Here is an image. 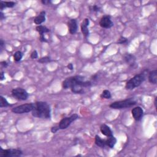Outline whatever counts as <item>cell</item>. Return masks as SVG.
<instances>
[{
    "label": "cell",
    "mask_w": 157,
    "mask_h": 157,
    "mask_svg": "<svg viewBox=\"0 0 157 157\" xmlns=\"http://www.w3.org/2000/svg\"><path fill=\"white\" fill-rule=\"evenodd\" d=\"M1 151H0V156L1 157H17L20 156L23 152L22 150L19 149H3L0 147Z\"/></svg>",
    "instance_id": "obj_6"
},
{
    "label": "cell",
    "mask_w": 157,
    "mask_h": 157,
    "mask_svg": "<svg viewBox=\"0 0 157 157\" xmlns=\"http://www.w3.org/2000/svg\"><path fill=\"white\" fill-rule=\"evenodd\" d=\"M79 115L77 114H73L71 115L70 117L63 118L62 120L60 121L59 123V128L61 130H64L67 129L68 126L73 122L74 121L79 119Z\"/></svg>",
    "instance_id": "obj_7"
},
{
    "label": "cell",
    "mask_w": 157,
    "mask_h": 157,
    "mask_svg": "<svg viewBox=\"0 0 157 157\" xmlns=\"http://www.w3.org/2000/svg\"><path fill=\"white\" fill-rule=\"evenodd\" d=\"M124 60L125 62L131 67H133L136 64V57L130 53H126L124 56Z\"/></svg>",
    "instance_id": "obj_14"
},
{
    "label": "cell",
    "mask_w": 157,
    "mask_h": 157,
    "mask_svg": "<svg viewBox=\"0 0 157 157\" xmlns=\"http://www.w3.org/2000/svg\"><path fill=\"white\" fill-rule=\"evenodd\" d=\"M0 79H1V80H3L5 79L4 74V72L3 71L1 73V77H0Z\"/></svg>",
    "instance_id": "obj_33"
},
{
    "label": "cell",
    "mask_w": 157,
    "mask_h": 157,
    "mask_svg": "<svg viewBox=\"0 0 157 157\" xmlns=\"http://www.w3.org/2000/svg\"><path fill=\"white\" fill-rule=\"evenodd\" d=\"M92 10L94 12H98L99 10V8L98 7L97 5H94L93 6H92Z\"/></svg>",
    "instance_id": "obj_28"
},
{
    "label": "cell",
    "mask_w": 157,
    "mask_h": 157,
    "mask_svg": "<svg viewBox=\"0 0 157 157\" xmlns=\"http://www.w3.org/2000/svg\"><path fill=\"white\" fill-rule=\"evenodd\" d=\"M95 144L97 146L100 147H104L106 146L105 140L101 139L98 135L95 136Z\"/></svg>",
    "instance_id": "obj_20"
},
{
    "label": "cell",
    "mask_w": 157,
    "mask_h": 157,
    "mask_svg": "<svg viewBox=\"0 0 157 157\" xmlns=\"http://www.w3.org/2000/svg\"><path fill=\"white\" fill-rule=\"evenodd\" d=\"M131 113H132V115L135 120L139 121L144 115V110L143 108L138 106V107H136L132 109Z\"/></svg>",
    "instance_id": "obj_11"
},
{
    "label": "cell",
    "mask_w": 157,
    "mask_h": 157,
    "mask_svg": "<svg viewBox=\"0 0 157 157\" xmlns=\"http://www.w3.org/2000/svg\"><path fill=\"white\" fill-rule=\"evenodd\" d=\"M4 18H5V16H4V14L3 13L2 11H1V12H0V19H1V20H3Z\"/></svg>",
    "instance_id": "obj_32"
},
{
    "label": "cell",
    "mask_w": 157,
    "mask_h": 157,
    "mask_svg": "<svg viewBox=\"0 0 157 157\" xmlns=\"http://www.w3.org/2000/svg\"><path fill=\"white\" fill-rule=\"evenodd\" d=\"M12 95L15 98L20 101L27 100L29 97L27 91L22 88H17L12 90Z\"/></svg>",
    "instance_id": "obj_8"
},
{
    "label": "cell",
    "mask_w": 157,
    "mask_h": 157,
    "mask_svg": "<svg viewBox=\"0 0 157 157\" xmlns=\"http://www.w3.org/2000/svg\"><path fill=\"white\" fill-rule=\"evenodd\" d=\"M154 103H155V108H156V98H155V102H154Z\"/></svg>",
    "instance_id": "obj_35"
},
{
    "label": "cell",
    "mask_w": 157,
    "mask_h": 157,
    "mask_svg": "<svg viewBox=\"0 0 157 157\" xmlns=\"http://www.w3.org/2000/svg\"><path fill=\"white\" fill-rule=\"evenodd\" d=\"M45 21V12L42 11L34 19V22L36 25H40Z\"/></svg>",
    "instance_id": "obj_16"
},
{
    "label": "cell",
    "mask_w": 157,
    "mask_h": 157,
    "mask_svg": "<svg viewBox=\"0 0 157 157\" xmlns=\"http://www.w3.org/2000/svg\"><path fill=\"white\" fill-rule=\"evenodd\" d=\"M1 65L3 66V67H4L5 68L8 67V63L6 62H2L1 63Z\"/></svg>",
    "instance_id": "obj_29"
},
{
    "label": "cell",
    "mask_w": 157,
    "mask_h": 157,
    "mask_svg": "<svg viewBox=\"0 0 157 157\" xmlns=\"http://www.w3.org/2000/svg\"><path fill=\"white\" fill-rule=\"evenodd\" d=\"M16 6V3L13 1H0V9L3 10L6 8H13Z\"/></svg>",
    "instance_id": "obj_19"
},
{
    "label": "cell",
    "mask_w": 157,
    "mask_h": 157,
    "mask_svg": "<svg viewBox=\"0 0 157 157\" xmlns=\"http://www.w3.org/2000/svg\"><path fill=\"white\" fill-rule=\"evenodd\" d=\"M41 2L44 4H48L51 3V1H46V0H44H44H43V1Z\"/></svg>",
    "instance_id": "obj_34"
},
{
    "label": "cell",
    "mask_w": 157,
    "mask_h": 157,
    "mask_svg": "<svg viewBox=\"0 0 157 157\" xmlns=\"http://www.w3.org/2000/svg\"><path fill=\"white\" fill-rule=\"evenodd\" d=\"M38 57V52L36 50H34V51H33L32 54H31V58H33V59H35V58H37Z\"/></svg>",
    "instance_id": "obj_26"
},
{
    "label": "cell",
    "mask_w": 157,
    "mask_h": 157,
    "mask_svg": "<svg viewBox=\"0 0 157 157\" xmlns=\"http://www.w3.org/2000/svg\"><path fill=\"white\" fill-rule=\"evenodd\" d=\"M4 45V43L3 41V40L1 39V40H0V46H1V50H3Z\"/></svg>",
    "instance_id": "obj_30"
},
{
    "label": "cell",
    "mask_w": 157,
    "mask_h": 157,
    "mask_svg": "<svg viewBox=\"0 0 157 157\" xmlns=\"http://www.w3.org/2000/svg\"><path fill=\"white\" fill-rule=\"evenodd\" d=\"M128 42V40L127 38L121 36L118 40L117 43L120 44H127Z\"/></svg>",
    "instance_id": "obj_25"
},
{
    "label": "cell",
    "mask_w": 157,
    "mask_h": 157,
    "mask_svg": "<svg viewBox=\"0 0 157 157\" xmlns=\"http://www.w3.org/2000/svg\"><path fill=\"white\" fill-rule=\"evenodd\" d=\"M106 142V145L108 146L109 147L112 149L114 148V145L117 143V139H116L114 136H111L108 137V139L105 140Z\"/></svg>",
    "instance_id": "obj_17"
},
{
    "label": "cell",
    "mask_w": 157,
    "mask_h": 157,
    "mask_svg": "<svg viewBox=\"0 0 157 157\" xmlns=\"http://www.w3.org/2000/svg\"><path fill=\"white\" fill-rule=\"evenodd\" d=\"M145 80V73H143L139 74H136L133 78L130 79L126 82L125 88L126 90H133L136 87H138Z\"/></svg>",
    "instance_id": "obj_2"
},
{
    "label": "cell",
    "mask_w": 157,
    "mask_h": 157,
    "mask_svg": "<svg viewBox=\"0 0 157 157\" xmlns=\"http://www.w3.org/2000/svg\"><path fill=\"white\" fill-rule=\"evenodd\" d=\"M85 80L84 77L81 76V75H75V76H72L66 79L63 82V88L64 89L71 88L73 86L76 85L77 84L82 82Z\"/></svg>",
    "instance_id": "obj_3"
},
{
    "label": "cell",
    "mask_w": 157,
    "mask_h": 157,
    "mask_svg": "<svg viewBox=\"0 0 157 157\" xmlns=\"http://www.w3.org/2000/svg\"><path fill=\"white\" fill-rule=\"evenodd\" d=\"M149 81L152 84H156L157 83V70H154L150 71L149 74Z\"/></svg>",
    "instance_id": "obj_18"
},
{
    "label": "cell",
    "mask_w": 157,
    "mask_h": 157,
    "mask_svg": "<svg viewBox=\"0 0 157 157\" xmlns=\"http://www.w3.org/2000/svg\"><path fill=\"white\" fill-rule=\"evenodd\" d=\"M50 61H51V60H50V58L49 57H45L40 58L38 60V62L40 63H46L50 62Z\"/></svg>",
    "instance_id": "obj_24"
},
{
    "label": "cell",
    "mask_w": 157,
    "mask_h": 157,
    "mask_svg": "<svg viewBox=\"0 0 157 157\" xmlns=\"http://www.w3.org/2000/svg\"><path fill=\"white\" fill-rule=\"evenodd\" d=\"M136 104V102L133 99L129 98L123 101H116V102L112 103L110 104L109 106L110 108L114 109H121L131 107V106L135 105Z\"/></svg>",
    "instance_id": "obj_4"
},
{
    "label": "cell",
    "mask_w": 157,
    "mask_h": 157,
    "mask_svg": "<svg viewBox=\"0 0 157 157\" xmlns=\"http://www.w3.org/2000/svg\"><path fill=\"white\" fill-rule=\"evenodd\" d=\"M68 26L69 33L71 34H74L77 31V23L75 19H71L68 22Z\"/></svg>",
    "instance_id": "obj_12"
},
{
    "label": "cell",
    "mask_w": 157,
    "mask_h": 157,
    "mask_svg": "<svg viewBox=\"0 0 157 157\" xmlns=\"http://www.w3.org/2000/svg\"><path fill=\"white\" fill-rule=\"evenodd\" d=\"M34 108V103L25 104L18 106L12 109V112L15 114H24L31 112Z\"/></svg>",
    "instance_id": "obj_5"
},
{
    "label": "cell",
    "mask_w": 157,
    "mask_h": 157,
    "mask_svg": "<svg viewBox=\"0 0 157 157\" xmlns=\"http://www.w3.org/2000/svg\"><path fill=\"white\" fill-rule=\"evenodd\" d=\"M59 129H60L59 128V126H58V127H56V126H53V127H52V129H51V131H52V132L53 133H55Z\"/></svg>",
    "instance_id": "obj_27"
},
{
    "label": "cell",
    "mask_w": 157,
    "mask_h": 157,
    "mask_svg": "<svg viewBox=\"0 0 157 157\" xmlns=\"http://www.w3.org/2000/svg\"><path fill=\"white\" fill-rule=\"evenodd\" d=\"M68 68L69 70H73V65L72 63H69L68 65Z\"/></svg>",
    "instance_id": "obj_31"
},
{
    "label": "cell",
    "mask_w": 157,
    "mask_h": 157,
    "mask_svg": "<svg viewBox=\"0 0 157 157\" xmlns=\"http://www.w3.org/2000/svg\"><path fill=\"white\" fill-rule=\"evenodd\" d=\"M32 112L33 116L40 119H49L51 117V109L46 102L39 101L34 103Z\"/></svg>",
    "instance_id": "obj_1"
},
{
    "label": "cell",
    "mask_w": 157,
    "mask_h": 157,
    "mask_svg": "<svg viewBox=\"0 0 157 157\" xmlns=\"http://www.w3.org/2000/svg\"><path fill=\"white\" fill-rule=\"evenodd\" d=\"M23 57V53L20 51H17L14 55V58L16 62H20Z\"/></svg>",
    "instance_id": "obj_22"
},
{
    "label": "cell",
    "mask_w": 157,
    "mask_h": 157,
    "mask_svg": "<svg viewBox=\"0 0 157 157\" xmlns=\"http://www.w3.org/2000/svg\"><path fill=\"white\" fill-rule=\"evenodd\" d=\"M100 131H101V133H102L103 135L107 136V137L113 136V133H112V130H110V128L109 127L108 125H106L105 124H103L101 126Z\"/></svg>",
    "instance_id": "obj_15"
},
{
    "label": "cell",
    "mask_w": 157,
    "mask_h": 157,
    "mask_svg": "<svg viewBox=\"0 0 157 157\" xmlns=\"http://www.w3.org/2000/svg\"><path fill=\"white\" fill-rule=\"evenodd\" d=\"M100 26L104 28H110L113 27L114 23L110 19V17L109 16H106L101 18L99 22Z\"/></svg>",
    "instance_id": "obj_9"
},
{
    "label": "cell",
    "mask_w": 157,
    "mask_h": 157,
    "mask_svg": "<svg viewBox=\"0 0 157 157\" xmlns=\"http://www.w3.org/2000/svg\"><path fill=\"white\" fill-rule=\"evenodd\" d=\"M36 31L40 34V40L41 42H47V40L44 38V33H49L50 32V29L47 28L46 27L43 26V25H38L36 28Z\"/></svg>",
    "instance_id": "obj_10"
},
{
    "label": "cell",
    "mask_w": 157,
    "mask_h": 157,
    "mask_svg": "<svg viewBox=\"0 0 157 157\" xmlns=\"http://www.w3.org/2000/svg\"><path fill=\"white\" fill-rule=\"evenodd\" d=\"M10 104L8 102V101L6 99L4 98L3 96H1L0 97V107L1 108H6L9 106Z\"/></svg>",
    "instance_id": "obj_21"
},
{
    "label": "cell",
    "mask_w": 157,
    "mask_h": 157,
    "mask_svg": "<svg viewBox=\"0 0 157 157\" xmlns=\"http://www.w3.org/2000/svg\"><path fill=\"white\" fill-rule=\"evenodd\" d=\"M101 98H105V99H110L111 98L110 92L108 90H104L103 93L101 95Z\"/></svg>",
    "instance_id": "obj_23"
},
{
    "label": "cell",
    "mask_w": 157,
    "mask_h": 157,
    "mask_svg": "<svg viewBox=\"0 0 157 157\" xmlns=\"http://www.w3.org/2000/svg\"><path fill=\"white\" fill-rule=\"evenodd\" d=\"M89 23H90L89 19H84L82 25H81V31H82L84 36L86 38L89 36V30L88 28Z\"/></svg>",
    "instance_id": "obj_13"
}]
</instances>
